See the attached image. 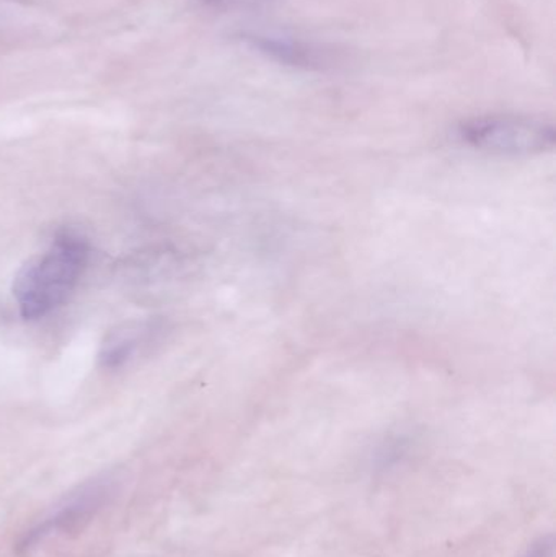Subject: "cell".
Listing matches in <instances>:
<instances>
[{
  "mask_svg": "<svg viewBox=\"0 0 556 557\" xmlns=\"http://www.w3.org/2000/svg\"><path fill=\"white\" fill-rule=\"evenodd\" d=\"M90 261V245L74 232H62L16 274L13 298L25 320H38L69 300Z\"/></svg>",
  "mask_w": 556,
  "mask_h": 557,
  "instance_id": "cell-1",
  "label": "cell"
},
{
  "mask_svg": "<svg viewBox=\"0 0 556 557\" xmlns=\"http://www.w3.org/2000/svg\"><path fill=\"white\" fill-rule=\"evenodd\" d=\"M457 137L480 152L505 157L541 156L556 143L555 126L539 117L519 114H486L462 121Z\"/></svg>",
  "mask_w": 556,
  "mask_h": 557,
  "instance_id": "cell-2",
  "label": "cell"
},
{
  "mask_svg": "<svg viewBox=\"0 0 556 557\" xmlns=\"http://www.w3.org/2000/svg\"><path fill=\"white\" fill-rule=\"evenodd\" d=\"M116 481L111 474H101L69 491L32 529L23 533L20 552H33L49 540L84 530L113 499Z\"/></svg>",
  "mask_w": 556,
  "mask_h": 557,
  "instance_id": "cell-3",
  "label": "cell"
},
{
  "mask_svg": "<svg viewBox=\"0 0 556 557\" xmlns=\"http://www.w3.org/2000/svg\"><path fill=\"white\" fill-rule=\"evenodd\" d=\"M238 39L251 51L296 71L332 72L343 65L342 51L322 42L261 32L240 33Z\"/></svg>",
  "mask_w": 556,
  "mask_h": 557,
  "instance_id": "cell-4",
  "label": "cell"
},
{
  "mask_svg": "<svg viewBox=\"0 0 556 557\" xmlns=\"http://www.w3.org/2000/svg\"><path fill=\"white\" fill-rule=\"evenodd\" d=\"M413 445V438L404 432L387 435L369 455V468L374 474H387L397 470L410 457Z\"/></svg>",
  "mask_w": 556,
  "mask_h": 557,
  "instance_id": "cell-5",
  "label": "cell"
},
{
  "mask_svg": "<svg viewBox=\"0 0 556 557\" xmlns=\"http://www.w3.org/2000/svg\"><path fill=\"white\" fill-rule=\"evenodd\" d=\"M143 334L144 330H139L137 326H129L126 330L121 327V330L111 333L107 343H104L103 354H101L104 367L116 369V367L126 363L139 347Z\"/></svg>",
  "mask_w": 556,
  "mask_h": 557,
  "instance_id": "cell-6",
  "label": "cell"
},
{
  "mask_svg": "<svg viewBox=\"0 0 556 557\" xmlns=\"http://www.w3.org/2000/svg\"><path fill=\"white\" fill-rule=\"evenodd\" d=\"M198 5L211 12H242V10L261 9L273 0H196Z\"/></svg>",
  "mask_w": 556,
  "mask_h": 557,
  "instance_id": "cell-7",
  "label": "cell"
},
{
  "mask_svg": "<svg viewBox=\"0 0 556 557\" xmlns=\"http://www.w3.org/2000/svg\"><path fill=\"white\" fill-rule=\"evenodd\" d=\"M521 557H555V540L554 536H542L538 542L529 546L528 552Z\"/></svg>",
  "mask_w": 556,
  "mask_h": 557,
  "instance_id": "cell-8",
  "label": "cell"
}]
</instances>
